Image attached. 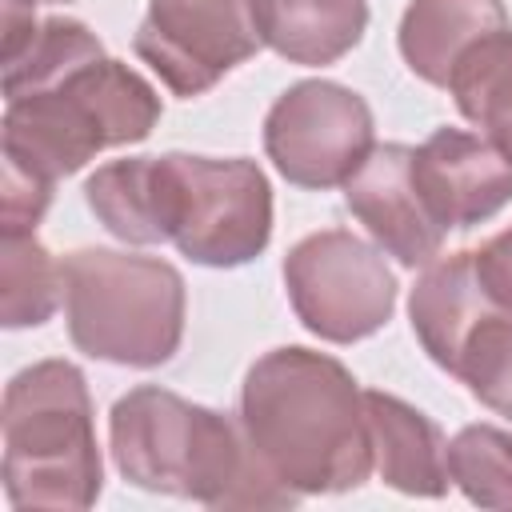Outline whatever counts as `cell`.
I'll return each instance as SVG.
<instances>
[{
  "mask_svg": "<svg viewBox=\"0 0 512 512\" xmlns=\"http://www.w3.org/2000/svg\"><path fill=\"white\" fill-rule=\"evenodd\" d=\"M108 436L120 476L136 488L212 508H284L300 500L260 464L244 424L168 388L140 384L124 392L112 404Z\"/></svg>",
  "mask_w": 512,
  "mask_h": 512,
  "instance_id": "2",
  "label": "cell"
},
{
  "mask_svg": "<svg viewBox=\"0 0 512 512\" xmlns=\"http://www.w3.org/2000/svg\"><path fill=\"white\" fill-rule=\"evenodd\" d=\"M496 304L488 300V292L480 288L476 276V260L472 252H452L436 264L424 268V276L412 288L408 300V316H412V332L424 344V352L452 372L456 356L468 340V332L492 312Z\"/></svg>",
  "mask_w": 512,
  "mask_h": 512,
  "instance_id": "14",
  "label": "cell"
},
{
  "mask_svg": "<svg viewBox=\"0 0 512 512\" xmlns=\"http://www.w3.org/2000/svg\"><path fill=\"white\" fill-rule=\"evenodd\" d=\"M160 120L156 88L120 60L96 56L52 84L8 96L4 160L60 180L80 172L96 152L140 144Z\"/></svg>",
  "mask_w": 512,
  "mask_h": 512,
  "instance_id": "3",
  "label": "cell"
},
{
  "mask_svg": "<svg viewBox=\"0 0 512 512\" xmlns=\"http://www.w3.org/2000/svg\"><path fill=\"white\" fill-rule=\"evenodd\" d=\"M84 200L96 220L124 244H160L152 156H128L96 168L84 184Z\"/></svg>",
  "mask_w": 512,
  "mask_h": 512,
  "instance_id": "18",
  "label": "cell"
},
{
  "mask_svg": "<svg viewBox=\"0 0 512 512\" xmlns=\"http://www.w3.org/2000/svg\"><path fill=\"white\" fill-rule=\"evenodd\" d=\"M448 480L480 508H512V432L468 424L448 444Z\"/></svg>",
  "mask_w": 512,
  "mask_h": 512,
  "instance_id": "19",
  "label": "cell"
},
{
  "mask_svg": "<svg viewBox=\"0 0 512 512\" xmlns=\"http://www.w3.org/2000/svg\"><path fill=\"white\" fill-rule=\"evenodd\" d=\"M448 92L464 120L512 160V28L472 44L452 68Z\"/></svg>",
  "mask_w": 512,
  "mask_h": 512,
  "instance_id": "16",
  "label": "cell"
},
{
  "mask_svg": "<svg viewBox=\"0 0 512 512\" xmlns=\"http://www.w3.org/2000/svg\"><path fill=\"white\" fill-rule=\"evenodd\" d=\"M132 44L176 96H200L264 40L256 0H148Z\"/></svg>",
  "mask_w": 512,
  "mask_h": 512,
  "instance_id": "9",
  "label": "cell"
},
{
  "mask_svg": "<svg viewBox=\"0 0 512 512\" xmlns=\"http://www.w3.org/2000/svg\"><path fill=\"white\" fill-rule=\"evenodd\" d=\"M344 204L372 232V240L396 256L404 268L432 264L444 244V228L424 208L412 184V148L408 144H376L368 160L348 176Z\"/></svg>",
  "mask_w": 512,
  "mask_h": 512,
  "instance_id": "11",
  "label": "cell"
},
{
  "mask_svg": "<svg viewBox=\"0 0 512 512\" xmlns=\"http://www.w3.org/2000/svg\"><path fill=\"white\" fill-rule=\"evenodd\" d=\"M64 296V272L36 232H0V320L4 328H36L52 320Z\"/></svg>",
  "mask_w": 512,
  "mask_h": 512,
  "instance_id": "17",
  "label": "cell"
},
{
  "mask_svg": "<svg viewBox=\"0 0 512 512\" xmlns=\"http://www.w3.org/2000/svg\"><path fill=\"white\" fill-rule=\"evenodd\" d=\"M152 192L160 244H176L196 264L236 268L272 240V188L252 160L152 156Z\"/></svg>",
  "mask_w": 512,
  "mask_h": 512,
  "instance_id": "6",
  "label": "cell"
},
{
  "mask_svg": "<svg viewBox=\"0 0 512 512\" xmlns=\"http://www.w3.org/2000/svg\"><path fill=\"white\" fill-rule=\"evenodd\" d=\"M48 200H52V180L4 160V196H0L4 232H36V220L44 216Z\"/></svg>",
  "mask_w": 512,
  "mask_h": 512,
  "instance_id": "22",
  "label": "cell"
},
{
  "mask_svg": "<svg viewBox=\"0 0 512 512\" xmlns=\"http://www.w3.org/2000/svg\"><path fill=\"white\" fill-rule=\"evenodd\" d=\"M40 4H64V0H40Z\"/></svg>",
  "mask_w": 512,
  "mask_h": 512,
  "instance_id": "24",
  "label": "cell"
},
{
  "mask_svg": "<svg viewBox=\"0 0 512 512\" xmlns=\"http://www.w3.org/2000/svg\"><path fill=\"white\" fill-rule=\"evenodd\" d=\"M4 496L12 508H92L100 448L84 372L40 360L4 388Z\"/></svg>",
  "mask_w": 512,
  "mask_h": 512,
  "instance_id": "4",
  "label": "cell"
},
{
  "mask_svg": "<svg viewBox=\"0 0 512 512\" xmlns=\"http://www.w3.org/2000/svg\"><path fill=\"white\" fill-rule=\"evenodd\" d=\"M96 56H104V48L80 20H68V16L44 20L28 36V44L4 60V96H20L40 84H52L56 76H64Z\"/></svg>",
  "mask_w": 512,
  "mask_h": 512,
  "instance_id": "20",
  "label": "cell"
},
{
  "mask_svg": "<svg viewBox=\"0 0 512 512\" xmlns=\"http://www.w3.org/2000/svg\"><path fill=\"white\" fill-rule=\"evenodd\" d=\"M508 28L504 0H412L400 20V56L424 84L448 88L460 56Z\"/></svg>",
  "mask_w": 512,
  "mask_h": 512,
  "instance_id": "13",
  "label": "cell"
},
{
  "mask_svg": "<svg viewBox=\"0 0 512 512\" xmlns=\"http://www.w3.org/2000/svg\"><path fill=\"white\" fill-rule=\"evenodd\" d=\"M368 24V0H256L260 40L292 64H332Z\"/></svg>",
  "mask_w": 512,
  "mask_h": 512,
  "instance_id": "15",
  "label": "cell"
},
{
  "mask_svg": "<svg viewBox=\"0 0 512 512\" xmlns=\"http://www.w3.org/2000/svg\"><path fill=\"white\" fill-rule=\"evenodd\" d=\"M60 272L68 336L84 356L124 368H156L176 356L184 276L168 260L80 248L64 256Z\"/></svg>",
  "mask_w": 512,
  "mask_h": 512,
  "instance_id": "5",
  "label": "cell"
},
{
  "mask_svg": "<svg viewBox=\"0 0 512 512\" xmlns=\"http://www.w3.org/2000/svg\"><path fill=\"white\" fill-rule=\"evenodd\" d=\"M364 408L372 428V464L380 480L408 496H444L448 492L444 432L400 396L376 388L364 392Z\"/></svg>",
  "mask_w": 512,
  "mask_h": 512,
  "instance_id": "12",
  "label": "cell"
},
{
  "mask_svg": "<svg viewBox=\"0 0 512 512\" xmlns=\"http://www.w3.org/2000/svg\"><path fill=\"white\" fill-rule=\"evenodd\" d=\"M240 424L260 464L296 496L348 492L372 472V428L352 372L312 348L264 352L240 388Z\"/></svg>",
  "mask_w": 512,
  "mask_h": 512,
  "instance_id": "1",
  "label": "cell"
},
{
  "mask_svg": "<svg viewBox=\"0 0 512 512\" xmlns=\"http://www.w3.org/2000/svg\"><path fill=\"white\" fill-rule=\"evenodd\" d=\"M412 184L444 232L472 228L512 200V160L484 136L436 128L412 148Z\"/></svg>",
  "mask_w": 512,
  "mask_h": 512,
  "instance_id": "10",
  "label": "cell"
},
{
  "mask_svg": "<svg viewBox=\"0 0 512 512\" xmlns=\"http://www.w3.org/2000/svg\"><path fill=\"white\" fill-rule=\"evenodd\" d=\"M284 288L300 324L332 344L372 336L396 308V276L384 256L344 228L304 236L284 260Z\"/></svg>",
  "mask_w": 512,
  "mask_h": 512,
  "instance_id": "7",
  "label": "cell"
},
{
  "mask_svg": "<svg viewBox=\"0 0 512 512\" xmlns=\"http://www.w3.org/2000/svg\"><path fill=\"white\" fill-rule=\"evenodd\" d=\"M472 260H476V276H480V288L488 292V300L512 316V228H504L500 236L480 244L472 252Z\"/></svg>",
  "mask_w": 512,
  "mask_h": 512,
  "instance_id": "23",
  "label": "cell"
},
{
  "mask_svg": "<svg viewBox=\"0 0 512 512\" xmlns=\"http://www.w3.org/2000/svg\"><path fill=\"white\" fill-rule=\"evenodd\" d=\"M452 376H460L480 404L512 420V316L508 312L492 308L468 332Z\"/></svg>",
  "mask_w": 512,
  "mask_h": 512,
  "instance_id": "21",
  "label": "cell"
},
{
  "mask_svg": "<svg viewBox=\"0 0 512 512\" xmlns=\"http://www.w3.org/2000/svg\"><path fill=\"white\" fill-rule=\"evenodd\" d=\"M372 108L344 84L300 80L264 116V152L288 184L336 188L368 160Z\"/></svg>",
  "mask_w": 512,
  "mask_h": 512,
  "instance_id": "8",
  "label": "cell"
}]
</instances>
